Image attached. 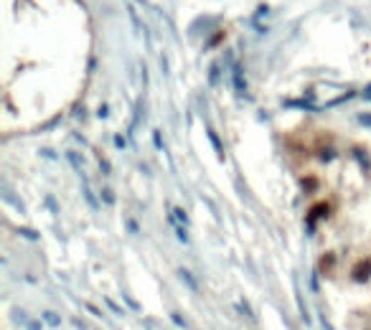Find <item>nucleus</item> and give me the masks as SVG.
<instances>
[{
	"instance_id": "nucleus-3",
	"label": "nucleus",
	"mask_w": 371,
	"mask_h": 330,
	"mask_svg": "<svg viewBox=\"0 0 371 330\" xmlns=\"http://www.w3.org/2000/svg\"><path fill=\"white\" fill-rule=\"evenodd\" d=\"M333 259H336V257H333L331 252L320 257V264H318V267H320V272H323V274H328V272L333 269Z\"/></svg>"
},
{
	"instance_id": "nucleus-7",
	"label": "nucleus",
	"mask_w": 371,
	"mask_h": 330,
	"mask_svg": "<svg viewBox=\"0 0 371 330\" xmlns=\"http://www.w3.org/2000/svg\"><path fill=\"white\" fill-rule=\"evenodd\" d=\"M222 38H224V33H216V36H214V38H211V43H209V46H216V43H219V41H222Z\"/></svg>"
},
{
	"instance_id": "nucleus-1",
	"label": "nucleus",
	"mask_w": 371,
	"mask_h": 330,
	"mask_svg": "<svg viewBox=\"0 0 371 330\" xmlns=\"http://www.w3.org/2000/svg\"><path fill=\"white\" fill-rule=\"evenodd\" d=\"M351 277H354L356 282H366V279L371 277V259H361L356 267H354Z\"/></svg>"
},
{
	"instance_id": "nucleus-4",
	"label": "nucleus",
	"mask_w": 371,
	"mask_h": 330,
	"mask_svg": "<svg viewBox=\"0 0 371 330\" xmlns=\"http://www.w3.org/2000/svg\"><path fill=\"white\" fill-rule=\"evenodd\" d=\"M315 188H318V178H313V175L302 178V191H305V193H313Z\"/></svg>"
},
{
	"instance_id": "nucleus-2",
	"label": "nucleus",
	"mask_w": 371,
	"mask_h": 330,
	"mask_svg": "<svg viewBox=\"0 0 371 330\" xmlns=\"http://www.w3.org/2000/svg\"><path fill=\"white\" fill-rule=\"evenodd\" d=\"M325 213H328V203H325V201H320V203H315L310 211H308V224L313 226L315 221H318V218L320 216H325Z\"/></svg>"
},
{
	"instance_id": "nucleus-8",
	"label": "nucleus",
	"mask_w": 371,
	"mask_h": 330,
	"mask_svg": "<svg viewBox=\"0 0 371 330\" xmlns=\"http://www.w3.org/2000/svg\"><path fill=\"white\" fill-rule=\"evenodd\" d=\"M176 216H178V218H181V221H183V224H186V221H188V216H186V213H183V211H181V208H176Z\"/></svg>"
},
{
	"instance_id": "nucleus-5",
	"label": "nucleus",
	"mask_w": 371,
	"mask_h": 330,
	"mask_svg": "<svg viewBox=\"0 0 371 330\" xmlns=\"http://www.w3.org/2000/svg\"><path fill=\"white\" fill-rule=\"evenodd\" d=\"M181 277H183V279L188 282V287H191V290H196V287H199V284H196V279H193V277H191V274H188L186 269H181Z\"/></svg>"
},
{
	"instance_id": "nucleus-6",
	"label": "nucleus",
	"mask_w": 371,
	"mask_h": 330,
	"mask_svg": "<svg viewBox=\"0 0 371 330\" xmlns=\"http://www.w3.org/2000/svg\"><path fill=\"white\" fill-rule=\"evenodd\" d=\"M46 320H49L51 325H59V318H56L54 313H46Z\"/></svg>"
},
{
	"instance_id": "nucleus-9",
	"label": "nucleus",
	"mask_w": 371,
	"mask_h": 330,
	"mask_svg": "<svg viewBox=\"0 0 371 330\" xmlns=\"http://www.w3.org/2000/svg\"><path fill=\"white\" fill-rule=\"evenodd\" d=\"M20 234L28 236V239H36V234H33V231H28V229H20Z\"/></svg>"
}]
</instances>
